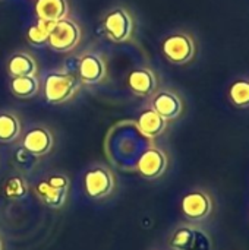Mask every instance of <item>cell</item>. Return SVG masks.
<instances>
[{"instance_id": "obj_1", "label": "cell", "mask_w": 249, "mask_h": 250, "mask_svg": "<svg viewBox=\"0 0 249 250\" xmlns=\"http://www.w3.org/2000/svg\"><path fill=\"white\" fill-rule=\"evenodd\" d=\"M116 188L114 173L103 164H97L84 174V190L91 199H104L113 193Z\"/></svg>"}, {"instance_id": "obj_2", "label": "cell", "mask_w": 249, "mask_h": 250, "mask_svg": "<svg viewBox=\"0 0 249 250\" xmlns=\"http://www.w3.org/2000/svg\"><path fill=\"white\" fill-rule=\"evenodd\" d=\"M79 89L76 76L70 73L53 72L47 75L44 82V97L50 104H63L73 98Z\"/></svg>"}, {"instance_id": "obj_3", "label": "cell", "mask_w": 249, "mask_h": 250, "mask_svg": "<svg viewBox=\"0 0 249 250\" xmlns=\"http://www.w3.org/2000/svg\"><path fill=\"white\" fill-rule=\"evenodd\" d=\"M163 54L175 64H185L195 56L197 47L194 38L186 32H175L164 38L161 44Z\"/></svg>"}, {"instance_id": "obj_4", "label": "cell", "mask_w": 249, "mask_h": 250, "mask_svg": "<svg viewBox=\"0 0 249 250\" xmlns=\"http://www.w3.org/2000/svg\"><path fill=\"white\" fill-rule=\"evenodd\" d=\"M81 40V28L70 19H60L56 21L50 29L47 44L54 51H70L73 50Z\"/></svg>"}, {"instance_id": "obj_5", "label": "cell", "mask_w": 249, "mask_h": 250, "mask_svg": "<svg viewBox=\"0 0 249 250\" xmlns=\"http://www.w3.org/2000/svg\"><path fill=\"white\" fill-rule=\"evenodd\" d=\"M172 250H211L213 245L203 230L192 226H181L176 229L169 240Z\"/></svg>"}, {"instance_id": "obj_6", "label": "cell", "mask_w": 249, "mask_h": 250, "mask_svg": "<svg viewBox=\"0 0 249 250\" xmlns=\"http://www.w3.org/2000/svg\"><path fill=\"white\" fill-rule=\"evenodd\" d=\"M104 29L112 41H114V42L128 41L134 31L132 16L123 7L113 9L104 18Z\"/></svg>"}, {"instance_id": "obj_7", "label": "cell", "mask_w": 249, "mask_h": 250, "mask_svg": "<svg viewBox=\"0 0 249 250\" xmlns=\"http://www.w3.org/2000/svg\"><path fill=\"white\" fill-rule=\"evenodd\" d=\"M167 168V155L157 146L145 149L136 161V171L147 180L158 179Z\"/></svg>"}, {"instance_id": "obj_8", "label": "cell", "mask_w": 249, "mask_h": 250, "mask_svg": "<svg viewBox=\"0 0 249 250\" xmlns=\"http://www.w3.org/2000/svg\"><path fill=\"white\" fill-rule=\"evenodd\" d=\"M53 145H54V139H53L51 132L43 126H35L29 129L25 133L23 141H22L23 151H26L28 154L34 157H44L50 154V151L53 149Z\"/></svg>"}, {"instance_id": "obj_9", "label": "cell", "mask_w": 249, "mask_h": 250, "mask_svg": "<svg viewBox=\"0 0 249 250\" xmlns=\"http://www.w3.org/2000/svg\"><path fill=\"white\" fill-rule=\"evenodd\" d=\"M211 198L203 190H194L183 196L182 212L191 221H201L211 212Z\"/></svg>"}, {"instance_id": "obj_10", "label": "cell", "mask_w": 249, "mask_h": 250, "mask_svg": "<svg viewBox=\"0 0 249 250\" xmlns=\"http://www.w3.org/2000/svg\"><path fill=\"white\" fill-rule=\"evenodd\" d=\"M78 75L82 83H98L106 76V64L97 54H85L79 60Z\"/></svg>"}, {"instance_id": "obj_11", "label": "cell", "mask_w": 249, "mask_h": 250, "mask_svg": "<svg viewBox=\"0 0 249 250\" xmlns=\"http://www.w3.org/2000/svg\"><path fill=\"white\" fill-rule=\"evenodd\" d=\"M153 110H156L163 119L175 120L183 110L182 100L172 91H160L153 100Z\"/></svg>"}, {"instance_id": "obj_12", "label": "cell", "mask_w": 249, "mask_h": 250, "mask_svg": "<svg viewBox=\"0 0 249 250\" xmlns=\"http://www.w3.org/2000/svg\"><path fill=\"white\" fill-rule=\"evenodd\" d=\"M136 127L142 136H145L148 139H156L166 130L167 120L163 119L156 110L147 108L139 114V117L136 120Z\"/></svg>"}, {"instance_id": "obj_13", "label": "cell", "mask_w": 249, "mask_h": 250, "mask_svg": "<svg viewBox=\"0 0 249 250\" xmlns=\"http://www.w3.org/2000/svg\"><path fill=\"white\" fill-rule=\"evenodd\" d=\"M128 85L135 95L148 97L157 88V78L153 70L141 67L131 72V75L128 76Z\"/></svg>"}, {"instance_id": "obj_14", "label": "cell", "mask_w": 249, "mask_h": 250, "mask_svg": "<svg viewBox=\"0 0 249 250\" xmlns=\"http://www.w3.org/2000/svg\"><path fill=\"white\" fill-rule=\"evenodd\" d=\"M69 190H62L51 186L47 180H41L35 188V196L38 201L50 209H60L68 201Z\"/></svg>"}, {"instance_id": "obj_15", "label": "cell", "mask_w": 249, "mask_h": 250, "mask_svg": "<svg viewBox=\"0 0 249 250\" xmlns=\"http://www.w3.org/2000/svg\"><path fill=\"white\" fill-rule=\"evenodd\" d=\"M68 1L66 0H37L35 15L37 19L56 22L68 15Z\"/></svg>"}, {"instance_id": "obj_16", "label": "cell", "mask_w": 249, "mask_h": 250, "mask_svg": "<svg viewBox=\"0 0 249 250\" xmlns=\"http://www.w3.org/2000/svg\"><path fill=\"white\" fill-rule=\"evenodd\" d=\"M7 72L12 78L16 76H35L37 63L28 53H16L7 62Z\"/></svg>"}, {"instance_id": "obj_17", "label": "cell", "mask_w": 249, "mask_h": 250, "mask_svg": "<svg viewBox=\"0 0 249 250\" xmlns=\"http://www.w3.org/2000/svg\"><path fill=\"white\" fill-rule=\"evenodd\" d=\"M22 126L19 119L12 113H0V142L10 144L21 135Z\"/></svg>"}, {"instance_id": "obj_18", "label": "cell", "mask_w": 249, "mask_h": 250, "mask_svg": "<svg viewBox=\"0 0 249 250\" xmlns=\"http://www.w3.org/2000/svg\"><path fill=\"white\" fill-rule=\"evenodd\" d=\"M10 91L18 98H31L38 92V79L35 76L12 78Z\"/></svg>"}, {"instance_id": "obj_19", "label": "cell", "mask_w": 249, "mask_h": 250, "mask_svg": "<svg viewBox=\"0 0 249 250\" xmlns=\"http://www.w3.org/2000/svg\"><path fill=\"white\" fill-rule=\"evenodd\" d=\"M1 192L7 199H22L28 193V183L22 176H10L4 182Z\"/></svg>"}, {"instance_id": "obj_20", "label": "cell", "mask_w": 249, "mask_h": 250, "mask_svg": "<svg viewBox=\"0 0 249 250\" xmlns=\"http://www.w3.org/2000/svg\"><path fill=\"white\" fill-rule=\"evenodd\" d=\"M229 98L235 107L247 108L249 107V81L238 79L232 83L229 89Z\"/></svg>"}, {"instance_id": "obj_21", "label": "cell", "mask_w": 249, "mask_h": 250, "mask_svg": "<svg viewBox=\"0 0 249 250\" xmlns=\"http://www.w3.org/2000/svg\"><path fill=\"white\" fill-rule=\"evenodd\" d=\"M53 23L54 22L37 19V23H34L32 26H29L28 31H26L28 41L31 44H34V45H44V44H47L48 34H50V29H51Z\"/></svg>"}, {"instance_id": "obj_22", "label": "cell", "mask_w": 249, "mask_h": 250, "mask_svg": "<svg viewBox=\"0 0 249 250\" xmlns=\"http://www.w3.org/2000/svg\"><path fill=\"white\" fill-rule=\"evenodd\" d=\"M0 250H3V240H1V237H0Z\"/></svg>"}]
</instances>
